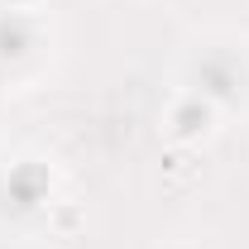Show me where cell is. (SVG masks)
Returning <instances> with one entry per match:
<instances>
[{
    "mask_svg": "<svg viewBox=\"0 0 249 249\" xmlns=\"http://www.w3.org/2000/svg\"><path fill=\"white\" fill-rule=\"evenodd\" d=\"M211 124H216L211 101L187 96V101H178V106H173V115H168V134H173V144H196L201 134H211Z\"/></svg>",
    "mask_w": 249,
    "mask_h": 249,
    "instance_id": "cell-1",
    "label": "cell"
},
{
    "mask_svg": "<svg viewBox=\"0 0 249 249\" xmlns=\"http://www.w3.org/2000/svg\"><path fill=\"white\" fill-rule=\"evenodd\" d=\"M77 225V211H58V230H72Z\"/></svg>",
    "mask_w": 249,
    "mask_h": 249,
    "instance_id": "cell-2",
    "label": "cell"
},
{
    "mask_svg": "<svg viewBox=\"0 0 249 249\" xmlns=\"http://www.w3.org/2000/svg\"><path fill=\"white\" fill-rule=\"evenodd\" d=\"M5 5H10V10H34L38 0H5Z\"/></svg>",
    "mask_w": 249,
    "mask_h": 249,
    "instance_id": "cell-3",
    "label": "cell"
}]
</instances>
